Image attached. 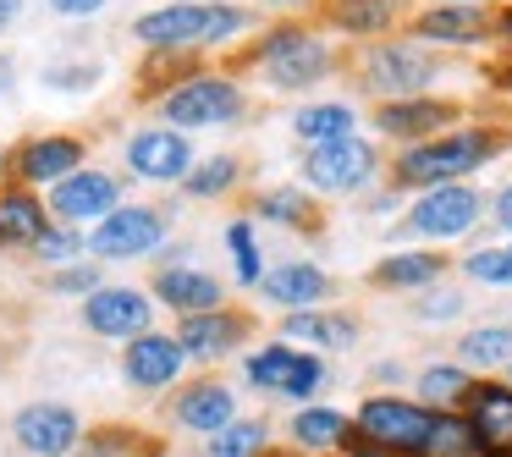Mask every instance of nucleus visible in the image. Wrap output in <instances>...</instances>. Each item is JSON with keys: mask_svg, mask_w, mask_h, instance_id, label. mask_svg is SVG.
Instances as JSON below:
<instances>
[{"mask_svg": "<svg viewBox=\"0 0 512 457\" xmlns=\"http://www.w3.org/2000/svg\"><path fill=\"white\" fill-rule=\"evenodd\" d=\"M287 336H292V342H314V347H331V353H342V347L358 342V320H353V314L303 309V314H287Z\"/></svg>", "mask_w": 512, "mask_h": 457, "instance_id": "nucleus-25", "label": "nucleus"}, {"mask_svg": "<svg viewBox=\"0 0 512 457\" xmlns=\"http://www.w3.org/2000/svg\"><path fill=\"white\" fill-rule=\"evenodd\" d=\"M45 83H56V89H89V83H94V67H50Z\"/></svg>", "mask_w": 512, "mask_h": 457, "instance_id": "nucleus-41", "label": "nucleus"}, {"mask_svg": "<svg viewBox=\"0 0 512 457\" xmlns=\"http://www.w3.org/2000/svg\"><path fill=\"white\" fill-rule=\"evenodd\" d=\"M496 155H501V133H490V127H452V133L430 138V144L402 149L391 182H397V188H424L430 193V188H446V182L479 171Z\"/></svg>", "mask_w": 512, "mask_h": 457, "instance_id": "nucleus-1", "label": "nucleus"}, {"mask_svg": "<svg viewBox=\"0 0 512 457\" xmlns=\"http://www.w3.org/2000/svg\"><path fill=\"white\" fill-rule=\"evenodd\" d=\"M182 358H188V347L177 336H155V331L133 336V347H127V380L144 391H160L182 375Z\"/></svg>", "mask_w": 512, "mask_h": 457, "instance_id": "nucleus-17", "label": "nucleus"}, {"mask_svg": "<svg viewBox=\"0 0 512 457\" xmlns=\"http://www.w3.org/2000/svg\"><path fill=\"white\" fill-rule=\"evenodd\" d=\"M254 452H265V424H254V419L226 424L210 441V457H254Z\"/></svg>", "mask_w": 512, "mask_h": 457, "instance_id": "nucleus-33", "label": "nucleus"}, {"mask_svg": "<svg viewBox=\"0 0 512 457\" xmlns=\"http://www.w3.org/2000/svg\"><path fill=\"white\" fill-rule=\"evenodd\" d=\"M259 215L276 221V226H303L314 210H309V193L303 188H270L265 199H259Z\"/></svg>", "mask_w": 512, "mask_h": 457, "instance_id": "nucleus-35", "label": "nucleus"}, {"mask_svg": "<svg viewBox=\"0 0 512 457\" xmlns=\"http://www.w3.org/2000/svg\"><path fill=\"white\" fill-rule=\"evenodd\" d=\"M155 292L171 303V309H182V314H215V309H221V281L204 276V270H188V265L160 270Z\"/></svg>", "mask_w": 512, "mask_h": 457, "instance_id": "nucleus-22", "label": "nucleus"}, {"mask_svg": "<svg viewBox=\"0 0 512 457\" xmlns=\"http://www.w3.org/2000/svg\"><path fill=\"white\" fill-rule=\"evenodd\" d=\"M83 166V144L78 138H34V144H23V155H17V177L23 182H67L72 171Z\"/></svg>", "mask_w": 512, "mask_h": 457, "instance_id": "nucleus-21", "label": "nucleus"}, {"mask_svg": "<svg viewBox=\"0 0 512 457\" xmlns=\"http://www.w3.org/2000/svg\"><path fill=\"white\" fill-rule=\"evenodd\" d=\"M463 419L479 441V457H512V386H496V380L474 386Z\"/></svg>", "mask_w": 512, "mask_h": 457, "instance_id": "nucleus-12", "label": "nucleus"}, {"mask_svg": "<svg viewBox=\"0 0 512 457\" xmlns=\"http://www.w3.org/2000/svg\"><path fill=\"white\" fill-rule=\"evenodd\" d=\"M435 72L441 67H435L430 50L408 45V39H386V45H375L364 56V89L386 94V105L391 100H419L435 83Z\"/></svg>", "mask_w": 512, "mask_h": 457, "instance_id": "nucleus-3", "label": "nucleus"}, {"mask_svg": "<svg viewBox=\"0 0 512 457\" xmlns=\"http://www.w3.org/2000/svg\"><path fill=\"white\" fill-rule=\"evenodd\" d=\"M166 122L171 127H221L243 111V94L232 78H188L182 89L166 94Z\"/></svg>", "mask_w": 512, "mask_h": 457, "instance_id": "nucleus-8", "label": "nucleus"}, {"mask_svg": "<svg viewBox=\"0 0 512 457\" xmlns=\"http://www.w3.org/2000/svg\"><path fill=\"white\" fill-rule=\"evenodd\" d=\"M457 364L463 369H512V325H474L457 342Z\"/></svg>", "mask_w": 512, "mask_h": 457, "instance_id": "nucleus-27", "label": "nucleus"}, {"mask_svg": "<svg viewBox=\"0 0 512 457\" xmlns=\"http://www.w3.org/2000/svg\"><path fill=\"white\" fill-rule=\"evenodd\" d=\"M479 215H485V199H479L468 182H446V188H430L413 199L408 210V232L435 237V243H452V237L474 232Z\"/></svg>", "mask_w": 512, "mask_h": 457, "instance_id": "nucleus-7", "label": "nucleus"}, {"mask_svg": "<svg viewBox=\"0 0 512 457\" xmlns=\"http://www.w3.org/2000/svg\"><path fill=\"white\" fill-rule=\"evenodd\" d=\"M347 430H353V424H347L336 408H303L298 419H292V441H298V446H309V452H325V446H342V441H347Z\"/></svg>", "mask_w": 512, "mask_h": 457, "instance_id": "nucleus-30", "label": "nucleus"}, {"mask_svg": "<svg viewBox=\"0 0 512 457\" xmlns=\"http://www.w3.org/2000/svg\"><path fill=\"white\" fill-rule=\"evenodd\" d=\"M127 166L149 182H188V138L171 133V127H144L138 138H127Z\"/></svg>", "mask_w": 512, "mask_h": 457, "instance_id": "nucleus-15", "label": "nucleus"}, {"mask_svg": "<svg viewBox=\"0 0 512 457\" xmlns=\"http://www.w3.org/2000/svg\"><path fill=\"white\" fill-rule=\"evenodd\" d=\"M463 276L485 287H512V248H474L463 259Z\"/></svg>", "mask_w": 512, "mask_h": 457, "instance_id": "nucleus-34", "label": "nucleus"}, {"mask_svg": "<svg viewBox=\"0 0 512 457\" xmlns=\"http://www.w3.org/2000/svg\"><path fill=\"white\" fill-rule=\"evenodd\" d=\"M116 199H122V182H116L111 171H72L67 182H56L50 210H56L61 221L83 226V221H105V215H116Z\"/></svg>", "mask_w": 512, "mask_h": 457, "instance_id": "nucleus-13", "label": "nucleus"}, {"mask_svg": "<svg viewBox=\"0 0 512 457\" xmlns=\"http://www.w3.org/2000/svg\"><path fill=\"white\" fill-rule=\"evenodd\" d=\"M391 17H397V0H336L331 23L347 34H386Z\"/></svg>", "mask_w": 512, "mask_h": 457, "instance_id": "nucleus-31", "label": "nucleus"}, {"mask_svg": "<svg viewBox=\"0 0 512 457\" xmlns=\"http://www.w3.org/2000/svg\"><path fill=\"white\" fill-rule=\"evenodd\" d=\"M226 243H232V259H237V281H243V287H259V281H265V270H259L254 226H248V221H232V226H226Z\"/></svg>", "mask_w": 512, "mask_h": 457, "instance_id": "nucleus-36", "label": "nucleus"}, {"mask_svg": "<svg viewBox=\"0 0 512 457\" xmlns=\"http://www.w3.org/2000/svg\"><path fill=\"white\" fill-rule=\"evenodd\" d=\"M259 61H265L270 89H281V94H298V89H309V83H320L325 72H331L325 39H309V34H298V28L270 34L265 45H259Z\"/></svg>", "mask_w": 512, "mask_h": 457, "instance_id": "nucleus-5", "label": "nucleus"}, {"mask_svg": "<svg viewBox=\"0 0 512 457\" xmlns=\"http://www.w3.org/2000/svg\"><path fill=\"white\" fill-rule=\"evenodd\" d=\"M39 259H45V265H67V259H78V248H83V237L78 232H56V226H50L45 237H39Z\"/></svg>", "mask_w": 512, "mask_h": 457, "instance_id": "nucleus-38", "label": "nucleus"}, {"mask_svg": "<svg viewBox=\"0 0 512 457\" xmlns=\"http://www.w3.org/2000/svg\"><path fill=\"white\" fill-rule=\"evenodd\" d=\"M6 83H12V61L0 56V94H6Z\"/></svg>", "mask_w": 512, "mask_h": 457, "instance_id": "nucleus-47", "label": "nucleus"}, {"mask_svg": "<svg viewBox=\"0 0 512 457\" xmlns=\"http://www.w3.org/2000/svg\"><path fill=\"white\" fill-rule=\"evenodd\" d=\"M160 237H166V221H160L155 210H144V204H133V210L105 215L89 232V248L100 259H138V254H149V248H160Z\"/></svg>", "mask_w": 512, "mask_h": 457, "instance_id": "nucleus-11", "label": "nucleus"}, {"mask_svg": "<svg viewBox=\"0 0 512 457\" xmlns=\"http://www.w3.org/2000/svg\"><path fill=\"white\" fill-rule=\"evenodd\" d=\"M457 122V105L446 100H430V94H419V100H391L375 111V127L386 138H408V144H430V138L452 133Z\"/></svg>", "mask_w": 512, "mask_h": 457, "instance_id": "nucleus-14", "label": "nucleus"}, {"mask_svg": "<svg viewBox=\"0 0 512 457\" xmlns=\"http://www.w3.org/2000/svg\"><path fill=\"white\" fill-rule=\"evenodd\" d=\"M248 380L270 397H309V391L325 386V364L298 353V347H259L248 358Z\"/></svg>", "mask_w": 512, "mask_h": 457, "instance_id": "nucleus-9", "label": "nucleus"}, {"mask_svg": "<svg viewBox=\"0 0 512 457\" xmlns=\"http://www.w3.org/2000/svg\"><path fill=\"white\" fill-rule=\"evenodd\" d=\"M490 215H496V221H501V226H507V232H512V182H507V188L496 193V199H490Z\"/></svg>", "mask_w": 512, "mask_h": 457, "instance_id": "nucleus-44", "label": "nucleus"}, {"mask_svg": "<svg viewBox=\"0 0 512 457\" xmlns=\"http://www.w3.org/2000/svg\"><path fill=\"white\" fill-rule=\"evenodd\" d=\"M446 270L441 254H386L375 265V287H435Z\"/></svg>", "mask_w": 512, "mask_h": 457, "instance_id": "nucleus-28", "label": "nucleus"}, {"mask_svg": "<svg viewBox=\"0 0 512 457\" xmlns=\"http://www.w3.org/2000/svg\"><path fill=\"white\" fill-rule=\"evenodd\" d=\"M468 391H474V380H468L463 364H430L419 375V397H424V408H435V413H446L452 402H468Z\"/></svg>", "mask_w": 512, "mask_h": 457, "instance_id": "nucleus-29", "label": "nucleus"}, {"mask_svg": "<svg viewBox=\"0 0 512 457\" xmlns=\"http://www.w3.org/2000/svg\"><path fill=\"white\" fill-rule=\"evenodd\" d=\"M276 6H298V0H276Z\"/></svg>", "mask_w": 512, "mask_h": 457, "instance_id": "nucleus-49", "label": "nucleus"}, {"mask_svg": "<svg viewBox=\"0 0 512 457\" xmlns=\"http://www.w3.org/2000/svg\"><path fill=\"white\" fill-rule=\"evenodd\" d=\"M177 419L188 430H204V435H221L226 424H237V402L226 386H193L188 397L177 402Z\"/></svg>", "mask_w": 512, "mask_h": 457, "instance_id": "nucleus-24", "label": "nucleus"}, {"mask_svg": "<svg viewBox=\"0 0 512 457\" xmlns=\"http://www.w3.org/2000/svg\"><path fill=\"white\" fill-rule=\"evenodd\" d=\"M441 6H479V0H441Z\"/></svg>", "mask_w": 512, "mask_h": 457, "instance_id": "nucleus-48", "label": "nucleus"}, {"mask_svg": "<svg viewBox=\"0 0 512 457\" xmlns=\"http://www.w3.org/2000/svg\"><path fill=\"white\" fill-rule=\"evenodd\" d=\"M413 314H419V320H457V314H463V292H424V298L413 303Z\"/></svg>", "mask_w": 512, "mask_h": 457, "instance_id": "nucleus-39", "label": "nucleus"}, {"mask_svg": "<svg viewBox=\"0 0 512 457\" xmlns=\"http://www.w3.org/2000/svg\"><path fill=\"white\" fill-rule=\"evenodd\" d=\"M50 287L56 292H83V298H89V292H100V276H94V265H72V270H56Z\"/></svg>", "mask_w": 512, "mask_h": 457, "instance_id": "nucleus-40", "label": "nucleus"}, {"mask_svg": "<svg viewBox=\"0 0 512 457\" xmlns=\"http://www.w3.org/2000/svg\"><path fill=\"white\" fill-rule=\"evenodd\" d=\"M17 6H23V0H0V28H6V23L17 17Z\"/></svg>", "mask_w": 512, "mask_h": 457, "instance_id": "nucleus-46", "label": "nucleus"}, {"mask_svg": "<svg viewBox=\"0 0 512 457\" xmlns=\"http://www.w3.org/2000/svg\"><path fill=\"white\" fill-rule=\"evenodd\" d=\"M342 452H347V457H397V452H386V446H375L369 435H358V430H347Z\"/></svg>", "mask_w": 512, "mask_h": 457, "instance_id": "nucleus-42", "label": "nucleus"}, {"mask_svg": "<svg viewBox=\"0 0 512 457\" xmlns=\"http://www.w3.org/2000/svg\"><path fill=\"white\" fill-rule=\"evenodd\" d=\"M353 127H358V116H353V105H342V100L303 105V111L292 116V133H298L309 149H320V144H342V138H358Z\"/></svg>", "mask_w": 512, "mask_h": 457, "instance_id": "nucleus-23", "label": "nucleus"}, {"mask_svg": "<svg viewBox=\"0 0 512 457\" xmlns=\"http://www.w3.org/2000/svg\"><path fill=\"white\" fill-rule=\"evenodd\" d=\"M12 435H17V446L34 452V457H67L72 446L83 441V424H78V413L61 408V402H28L12 419Z\"/></svg>", "mask_w": 512, "mask_h": 457, "instance_id": "nucleus-10", "label": "nucleus"}, {"mask_svg": "<svg viewBox=\"0 0 512 457\" xmlns=\"http://www.w3.org/2000/svg\"><path fill=\"white\" fill-rule=\"evenodd\" d=\"M243 28L248 12H237V6H160V12L138 17L133 39H144L149 50H182V45H226Z\"/></svg>", "mask_w": 512, "mask_h": 457, "instance_id": "nucleus-2", "label": "nucleus"}, {"mask_svg": "<svg viewBox=\"0 0 512 457\" xmlns=\"http://www.w3.org/2000/svg\"><path fill=\"white\" fill-rule=\"evenodd\" d=\"M232 182H237L232 160H204L199 171H188V193H199V199H215V193H226Z\"/></svg>", "mask_w": 512, "mask_h": 457, "instance_id": "nucleus-37", "label": "nucleus"}, {"mask_svg": "<svg viewBox=\"0 0 512 457\" xmlns=\"http://www.w3.org/2000/svg\"><path fill=\"white\" fill-rule=\"evenodd\" d=\"M435 430V408L424 402H402V397H369L358 408V435H369L375 446L397 457H419L424 435Z\"/></svg>", "mask_w": 512, "mask_h": 457, "instance_id": "nucleus-4", "label": "nucleus"}, {"mask_svg": "<svg viewBox=\"0 0 512 457\" xmlns=\"http://www.w3.org/2000/svg\"><path fill=\"white\" fill-rule=\"evenodd\" d=\"M83 320L100 336H127L133 342V336H149V303L133 287H100L83 298Z\"/></svg>", "mask_w": 512, "mask_h": 457, "instance_id": "nucleus-16", "label": "nucleus"}, {"mask_svg": "<svg viewBox=\"0 0 512 457\" xmlns=\"http://www.w3.org/2000/svg\"><path fill=\"white\" fill-rule=\"evenodd\" d=\"M45 232H50V221L34 193H23V188L0 193V243H39Z\"/></svg>", "mask_w": 512, "mask_h": 457, "instance_id": "nucleus-26", "label": "nucleus"}, {"mask_svg": "<svg viewBox=\"0 0 512 457\" xmlns=\"http://www.w3.org/2000/svg\"><path fill=\"white\" fill-rule=\"evenodd\" d=\"M105 0H50V12H61V17H89V12H100Z\"/></svg>", "mask_w": 512, "mask_h": 457, "instance_id": "nucleus-43", "label": "nucleus"}, {"mask_svg": "<svg viewBox=\"0 0 512 457\" xmlns=\"http://www.w3.org/2000/svg\"><path fill=\"white\" fill-rule=\"evenodd\" d=\"M259 292H265L270 303H281L287 314H303V309H314V303H320L325 292H331V276H325L320 265H309V259H292V265L265 270Z\"/></svg>", "mask_w": 512, "mask_h": 457, "instance_id": "nucleus-18", "label": "nucleus"}, {"mask_svg": "<svg viewBox=\"0 0 512 457\" xmlns=\"http://www.w3.org/2000/svg\"><path fill=\"white\" fill-rule=\"evenodd\" d=\"M413 34L430 39V45H485L490 12L485 6H435L413 23Z\"/></svg>", "mask_w": 512, "mask_h": 457, "instance_id": "nucleus-19", "label": "nucleus"}, {"mask_svg": "<svg viewBox=\"0 0 512 457\" xmlns=\"http://www.w3.org/2000/svg\"><path fill=\"white\" fill-rule=\"evenodd\" d=\"M419 457H479V441H474V430H468V419L435 413V430L424 435Z\"/></svg>", "mask_w": 512, "mask_h": 457, "instance_id": "nucleus-32", "label": "nucleus"}, {"mask_svg": "<svg viewBox=\"0 0 512 457\" xmlns=\"http://www.w3.org/2000/svg\"><path fill=\"white\" fill-rule=\"evenodd\" d=\"M507 94H512V72H507Z\"/></svg>", "mask_w": 512, "mask_h": 457, "instance_id": "nucleus-50", "label": "nucleus"}, {"mask_svg": "<svg viewBox=\"0 0 512 457\" xmlns=\"http://www.w3.org/2000/svg\"><path fill=\"white\" fill-rule=\"evenodd\" d=\"M375 171H380V155H375V144H364V138L320 144V149H309V160H303V182H309L314 193H364L369 182H375Z\"/></svg>", "mask_w": 512, "mask_h": 457, "instance_id": "nucleus-6", "label": "nucleus"}, {"mask_svg": "<svg viewBox=\"0 0 512 457\" xmlns=\"http://www.w3.org/2000/svg\"><path fill=\"white\" fill-rule=\"evenodd\" d=\"M496 34H501V39H507V45H512V6H507V12L496 17Z\"/></svg>", "mask_w": 512, "mask_h": 457, "instance_id": "nucleus-45", "label": "nucleus"}, {"mask_svg": "<svg viewBox=\"0 0 512 457\" xmlns=\"http://www.w3.org/2000/svg\"><path fill=\"white\" fill-rule=\"evenodd\" d=\"M243 336H248L243 314H221V309H215V314H188L182 331H177V342L188 347L193 358H226Z\"/></svg>", "mask_w": 512, "mask_h": 457, "instance_id": "nucleus-20", "label": "nucleus"}]
</instances>
